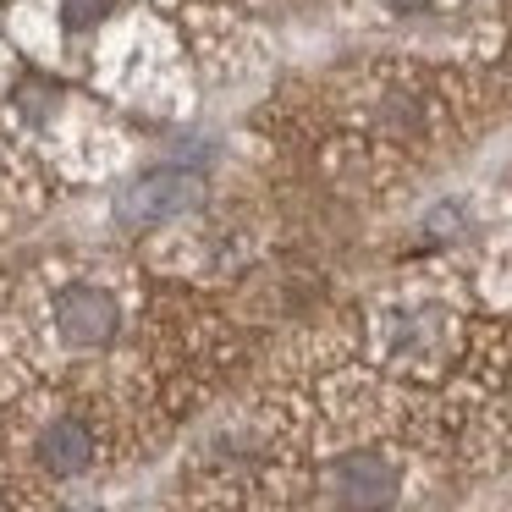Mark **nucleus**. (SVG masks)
<instances>
[{"label": "nucleus", "instance_id": "nucleus-3", "mask_svg": "<svg viewBox=\"0 0 512 512\" xmlns=\"http://www.w3.org/2000/svg\"><path fill=\"white\" fill-rule=\"evenodd\" d=\"M56 325L72 347H105L122 331V303H116V292L78 281V287H67L56 298Z\"/></svg>", "mask_w": 512, "mask_h": 512}, {"label": "nucleus", "instance_id": "nucleus-5", "mask_svg": "<svg viewBox=\"0 0 512 512\" xmlns=\"http://www.w3.org/2000/svg\"><path fill=\"white\" fill-rule=\"evenodd\" d=\"M446 342V314L430 303H397L386 314V347L397 358H430Z\"/></svg>", "mask_w": 512, "mask_h": 512}, {"label": "nucleus", "instance_id": "nucleus-6", "mask_svg": "<svg viewBox=\"0 0 512 512\" xmlns=\"http://www.w3.org/2000/svg\"><path fill=\"white\" fill-rule=\"evenodd\" d=\"M105 12H111V0H61V17H67L72 34H78V28H94Z\"/></svg>", "mask_w": 512, "mask_h": 512}, {"label": "nucleus", "instance_id": "nucleus-7", "mask_svg": "<svg viewBox=\"0 0 512 512\" xmlns=\"http://www.w3.org/2000/svg\"><path fill=\"white\" fill-rule=\"evenodd\" d=\"M391 12H424V6H430V0H386Z\"/></svg>", "mask_w": 512, "mask_h": 512}, {"label": "nucleus", "instance_id": "nucleus-4", "mask_svg": "<svg viewBox=\"0 0 512 512\" xmlns=\"http://www.w3.org/2000/svg\"><path fill=\"white\" fill-rule=\"evenodd\" d=\"M89 463H94V430L78 419V413L50 419L45 430H39V468H45V474L72 479V474H83Z\"/></svg>", "mask_w": 512, "mask_h": 512}, {"label": "nucleus", "instance_id": "nucleus-1", "mask_svg": "<svg viewBox=\"0 0 512 512\" xmlns=\"http://www.w3.org/2000/svg\"><path fill=\"white\" fill-rule=\"evenodd\" d=\"M204 204V177L188 166H166V171H144L138 182H127L116 193V215L127 226H166L177 215H193Z\"/></svg>", "mask_w": 512, "mask_h": 512}, {"label": "nucleus", "instance_id": "nucleus-2", "mask_svg": "<svg viewBox=\"0 0 512 512\" xmlns=\"http://www.w3.org/2000/svg\"><path fill=\"white\" fill-rule=\"evenodd\" d=\"M397 490H402L397 463L380 452H347L331 463V496L347 512H386L397 501Z\"/></svg>", "mask_w": 512, "mask_h": 512}]
</instances>
